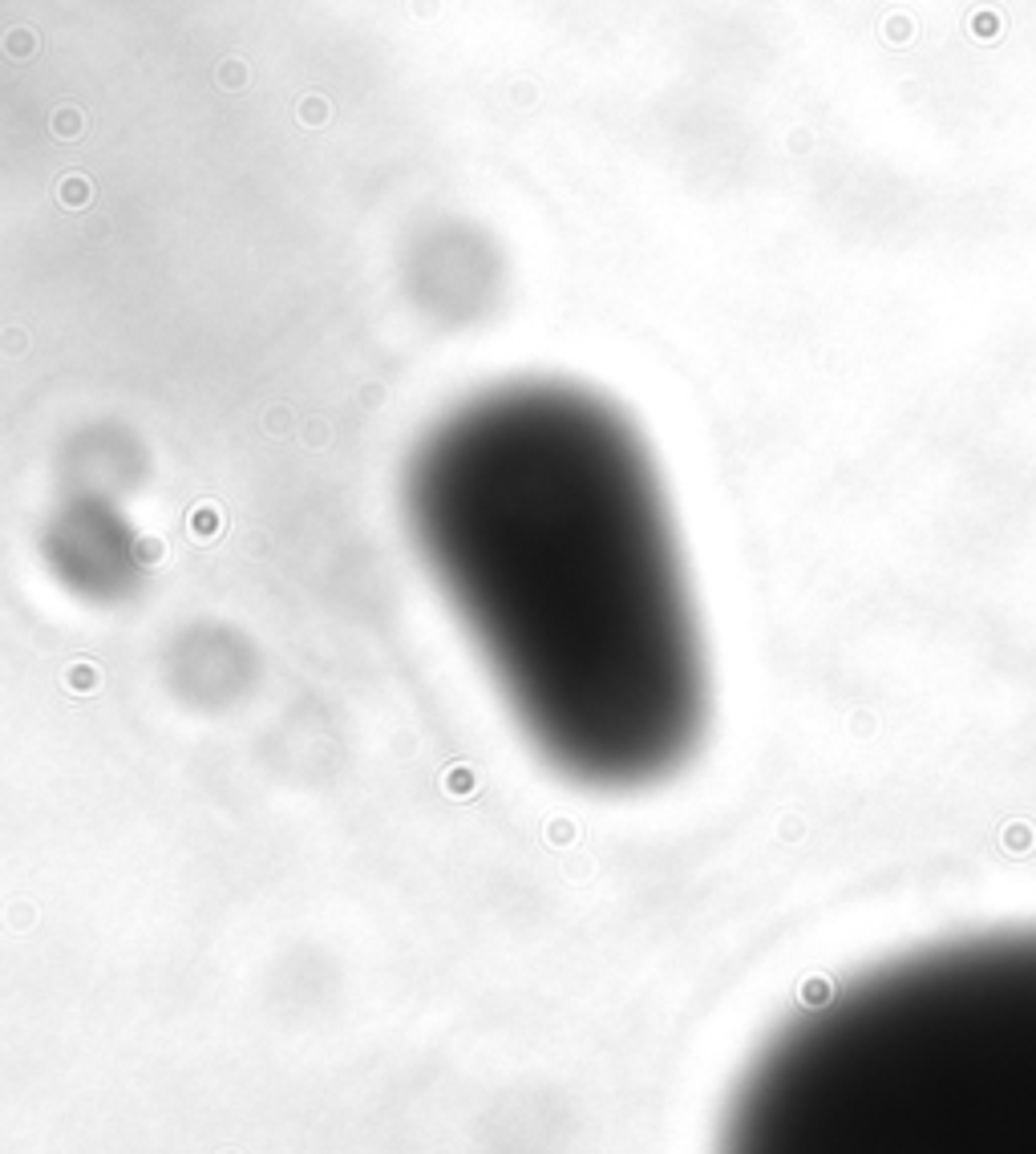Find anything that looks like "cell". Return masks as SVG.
Segmentation results:
<instances>
[{
    "instance_id": "6da1fadb",
    "label": "cell",
    "mask_w": 1036,
    "mask_h": 1154,
    "mask_svg": "<svg viewBox=\"0 0 1036 1154\" xmlns=\"http://www.w3.org/2000/svg\"><path fill=\"white\" fill-rule=\"evenodd\" d=\"M409 527L535 750L639 790L689 762L709 664L657 462L600 393H478L417 446Z\"/></svg>"
}]
</instances>
